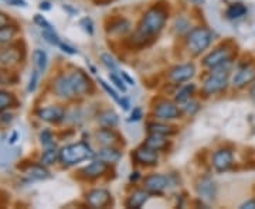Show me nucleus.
<instances>
[{
  "label": "nucleus",
  "instance_id": "nucleus-1",
  "mask_svg": "<svg viewBox=\"0 0 255 209\" xmlns=\"http://www.w3.org/2000/svg\"><path fill=\"white\" fill-rule=\"evenodd\" d=\"M167 17H169V13L166 7L160 4L152 6L150 9L146 10L145 14L142 16L137 30L149 37L157 36L163 30Z\"/></svg>",
  "mask_w": 255,
  "mask_h": 209
},
{
  "label": "nucleus",
  "instance_id": "nucleus-2",
  "mask_svg": "<svg viewBox=\"0 0 255 209\" xmlns=\"http://www.w3.org/2000/svg\"><path fill=\"white\" fill-rule=\"evenodd\" d=\"M94 155L95 153H92L90 144H87L85 141H80V143H74V144L63 147L60 150V161L65 167H70V165H75L81 161H85Z\"/></svg>",
  "mask_w": 255,
  "mask_h": 209
},
{
  "label": "nucleus",
  "instance_id": "nucleus-3",
  "mask_svg": "<svg viewBox=\"0 0 255 209\" xmlns=\"http://www.w3.org/2000/svg\"><path fill=\"white\" fill-rule=\"evenodd\" d=\"M213 41V33L206 27H196L190 30L186 37V47L193 55L201 54L206 51Z\"/></svg>",
  "mask_w": 255,
  "mask_h": 209
},
{
  "label": "nucleus",
  "instance_id": "nucleus-4",
  "mask_svg": "<svg viewBox=\"0 0 255 209\" xmlns=\"http://www.w3.org/2000/svg\"><path fill=\"white\" fill-rule=\"evenodd\" d=\"M228 83V70L223 67H219V68H214L211 70L210 75L204 79L203 82V88L201 91L206 96H210V95H216V93H220L223 92L226 88H227Z\"/></svg>",
  "mask_w": 255,
  "mask_h": 209
},
{
  "label": "nucleus",
  "instance_id": "nucleus-5",
  "mask_svg": "<svg viewBox=\"0 0 255 209\" xmlns=\"http://www.w3.org/2000/svg\"><path fill=\"white\" fill-rule=\"evenodd\" d=\"M233 48H230L228 46H221L217 47L216 50H213L211 53L204 57L203 60V65L209 70H214V68H219L223 65L228 64L233 58Z\"/></svg>",
  "mask_w": 255,
  "mask_h": 209
},
{
  "label": "nucleus",
  "instance_id": "nucleus-6",
  "mask_svg": "<svg viewBox=\"0 0 255 209\" xmlns=\"http://www.w3.org/2000/svg\"><path fill=\"white\" fill-rule=\"evenodd\" d=\"M68 78H70L71 86H73L74 98H81V96H85V95H90L94 91L92 81L88 78L87 73L82 72L80 70L71 71L68 73Z\"/></svg>",
  "mask_w": 255,
  "mask_h": 209
},
{
  "label": "nucleus",
  "instance_id": "nucleus-7",
  "mask_svg": "<svg viewBox=\"0 0 255 209\" xmlns=\"http://www.w3.org/2000/svg\"><path fill=\"white\" fill-rule=\"evenodd\" d=\"M24 58V50L20 51L17 44L0 46V65L1 67H14L21 63Z\"/></svg>",
  "mask_w": 255,
  "mask_h": 209
},
{
  "label": "nucleus",
  "instance_id": "nucleus-8",
  "mask_svg": "<svg viewBox=\"0 0 255 209\" xmlns=\"http://www.w3.org/2000/svg\"><path fill=\"white\" fill-rule=\"evenodd\" d=\"M153 116L160 122H169L182 116V110L177 108V105L170 100H160L153 109Z\"/></svg>",
  "mask_w": 255,
  "mask_h": 209
},
{
  "label": "nucleus",
  "instance_id": "nucleus-9",
  "mask_svg": "<svg viewBox=\"0 0 255 209\" xmlns=\"http://www.w3.org/2000/svg\"><path fill=\"white\" fill-rule=\"evenodd\" d=\"M196 73V67L193 63H186V64L176 65L169 71V81L173 83H183V82L190 81Z\"/></svg>",
  "mask_w": 255,
  "mask_h": 209
},
{
  "label": "nucleus",
  "instance_id": "nucleus-10",
  "mask_svg": "<svg viewBox=\"0 0 255 209\" xmlns=\"http://www.w3.org/2000/svg\"><path fill=\"white\" fill-rule=\"evenodd\" d=\"M85 201H87L88 207H91V208H107L112 202V195L108 190L95 188V190L87 192Z\"/></svg>",
  "mask_w": 255,
  "mask_h": 209
},
{
  "label": "nucleus",
  "instance_id": "nucleus-11",
  "mask_svg": "<svg viewBox=\"0 0 255 209\" xmlns=\"http://www.w3.org/2000/svg\"><path fill=\"white\" fill-rule=\"evenodd\" d=\"M255 81V65L246 64L240 67L231 78V85L234 88H244L246 85Z\"/></svg>",
  "mask_w": 255,
  "mask_h": 209
},
{
  "label": "nucleus",
  "instance_id": "nucleus-12",
  "mask_svg": "<svg viewBox=\"0 0 255 209\" xmlns=\"http://www.w3.org/2000/svg\"><path fill=\"white\" fill-rule=\"evenodd\" d=\"M132 158H133V161L136 164L146 165V167H152V165H156L157 161H159V154H157L156 150L143 144L133 151Z\"/></svg>",
  "mask_w": 255,
  "mask_h": 209
},
{
  "label": "nucleus",
  "instance_id": "nucleus-13",
  "mask_svg": "<svg viewBox=\"0 0 255 209\" xmlns=\"http://www.w3.org/2000/svg\"><path fill=\"white\" fill-rule=\"evenodd\" d=\"M146 191H149L150 194H162V192L170 185L169 177L163 175V174H150L147 175L143 181Z\"/></svg>",
  "mask_w": 255,
  "mask_h": 209
},
{
  "label": "nucleus",
  "instance_id": "nucleus-14",
  "mask_svg": "<svg viewBox=\"0 0 255 209\" xmlns=\"http://www.w3.org/2000/svg\"><path fill=\"white\" fill-rule=\"evenodd\" d=\"M53 91L61 99H74V92L68 73H61L53 81Z\"/></svg>",
  "mask_w": 255,
  "mask_h": 209
},
{
  "label": "nucleus",
  "instance_id": "nucleus-15",
  "mask_svg": "<svg viewBox=\"0 0 255 209\" xmlns=\"http://www.w3.org/2000/svg\"><path fill=\"white\" fill-rule=\"evenodd\" d=\"M233 161H234V155H233V151L228 148H220L213 154V167L219 173H224L230 170Z\"/></svg>",
  "mask_w": 255,
  "mask_h": 209
},
{
  "label": "nucleus",
  "instance_id": "nucleus-16",
  "mask_svg": "<svg viewBox=\"0 0 255 209\" xmlns=\"http://www.w3.org/2000/svg\"><path fill=\"white\" fill-rule=\"evenodd\" d=\"M197 194L203 201H207V202H211V201L216 200V195H217V185L216 182L213 181L209 177H203L197 182Z\"/></svg>",
  "mask_w": 255,
  "mask_h": 209
},
{
  "label": "nucleus",
  "instance_id": "nucleus-17",
  "mask_svg": "<svg viewBox=\"0 0 255 209\" xmlns=\"http://www.w3.org/2000/svg\"><path fill=\"white\" fill-rule=\"evenodd\" d=\"M108 167L110 164L104 163L102 160H94L92 163H90L87 167H84L81 171H80V175L82 178H87V180H95L98 177H102L104 174L108 171Z\"/></svg>",
  "mask_w": 255,
  "mask_h": 209
},
{
  "label": "nucleus",
  "instance_id": "nucleus-18",
  "mask_svg": "<svg viewBox=\"0 0 255 209\" xmlns=\"http://www.w3.org/2000/svg\"><path fill=\"white\" fill-rule=\"evenodd\" d=\"M37 116L48 123H60L65 118V110L61 106H47L38 110Z\"/></svg>",
  "mask_w": 255,
  "mask_h": 209
},
{
  "label": "nucleus",
  "instance_id": "nucleus-19",
  "mask_svg": "<svg viewBox=\"0 0 255 209\" xmlns=\"http://www.w3.org/2000/svg\"><path fill=\"white\" fill-rule=\"evenodd\" d=\"M18 168L23 171V173L27 175L28 178H31V180H46L50 177V173L46 170V165H43V164H30L28 163L27 165H24V167H21V165H18Z\"/></svg>",
  "mask_w": 255,
  "mask_h": 209
},
{
  "label": "nucleus",
  "instance_id": "nucleus-20",
  "mask_svg": "<svg viewBox=\"0 0 255 209\" xmlns=\"http://www.w3.org/2000/svg\"><path fill=\"white\" fill-rule=\"evenodd\" d=\"M95 157H97L98 160H102L104 163L115 164L121 160L122 153L119 151L118 148H115L114 145H105V147H102L101 150H98V151L95 153Z\"/></svg>",
  "mask_w": 255,
  "mask_h": 209
},
{
  "label": "nucleus",
  "instance_id": "nucleus-21",
  "mask_svg": "<svg viewBox=\"0 0 255 209\" xmlns=\"http://www.w3.org/2000/svg\"><path fill=\"white\" fill-rule=\"evenodd\" d=\"M95 137H97V141L102 147H105V145H115L117 143H119V135L112 128L100 129L95 133Z\"/></svg>",
  "mask_w": 255,
  "mask_h": 209
},
{
  "label": "nucleus",
  "instance_id": "nucleus-22",
  "mask_svg": "<svg viewBox=\"0 0 255 209\" xmlns=\"http://www.w3.org/2000/svg\"><path fill=\"white\" fill-rule=\"evenodd\" d=\"M130 27H132V24H130L129 20L124 17H119L111 20V23L108 24V27H107V31L110 34H114V36H125L127 33L130 31Z\"/></svg>",
  "mask_w": 255,
  "mask_h": 209
},
{
  "label": "nucleus",
  "instance_id": "nucleus-23",
  "mask_svg": "<svg viewBox=\"0 0 255 209\" xmlns=\"http://www.w3.org/2000/svg\"><path fill=\"white\" fill-rule=\"evenodd\" d=\"M143 144L153 148L156 151H163V150H166L169 147V140L166 139V136H162V135L149 133Z\"/></svg>",
  "mask_w": 255,
  "mask_h": 209
},
{
  "label": "nucleus",
  "instance_id": "nucleus-24",
  "mask_svg": "<svg viewBox=\"0 0 255 209\" xmlns=\"http://www.w3.org/2000/svg\"><path fill=\"white\" fill-rule=\"evenodd\" d=\"M98 123H100L101 128H115V126H118L119 123V116L114 112L112 109H107V110H102L98 113Z\"/></svg>",
  "mask_w": 255,
  "mask_h": 209
},
{
  "label": "nucleus",
  "instance_id": "nucleus-25",
  "mask_svg": "<svg viewBox=\"0 0 255 209\" xmlns=\"http://www.w3.org/2000/svg\"><path fill=\"white\" fill-rule=\"evenodd\" d=\"M149 194L150 192L146 191V190H136L135 192H132L127 201V207L135 209L142 208L146 204V201L149 200Z\"/></svg>",
  "mask_w": 255,
  "mask_h": 209
},
{
  "label": "nucleus",
  "instance_id": "nucleus-26",
  "mask_svg": "<svg viewBox=\"0 0 255 209\" xmlns=\"http://www.w3.org/2000/svg\"><path fill=\"white\" fill-rule=\"evenodd\" d=\"M147 133H155V135H162V136H173L177 133V130L173 126H169L166 123L160 122H152L147 123Z\"/></svg>",
  "mask_w": 255,
  "mask_h": 209
},
{
  "label": "nucleus",
  "instance_id": "nucleus-27",
  "mask_svg": "<svg viewBox=\"0 0 255 209\" xmlns=\"http://www.w3.org/2000/svg\"><path fill=\"white\" fill-rule=\"evenodd\" d=\"M20 81L17 72L10 70L9 67H1L0 68V85L9 86V85H16Z\"/></svg>",
  "mask_w": 255,
  "mask_h": 209
},
{
  "label": "nucleus",
  "instance_id": "nucleus-28",
  "mask_svg": "<svg viewBox=\"0 0 255 209\" xmlns=\"http://www.w3.org/2000/svg\"><path fill=\"white\" fill-rule=\"evenodd\" d=\"M47 63H48V57H47L46 51L43 50H34L33 51V64H34V68L40 73H43L46 71Z\"/></svg>",
  "mask_w": 255,
  "mask_h": 209
},
{
  "label": "nucleus",
  "instance_id": "nucleus-29",
  "mask_svg": "<svg viewBox=\"0 0 255 209\" xmlns=\"http://www.w3.org/2000/svg\"><path fill=\"white\" fill-rule=\"evenodd\" d=\"M57 160H60V151L55 148V145H51V147H46L44 153L40 158V163L43 165H53L54 163H57Z\"/></svg>",
  "mask_w": 255,
  "mask_h": 209
},
{
  "label": "nucleus",
  "instance_id": "nucleus-30",
  "mask_svg": "<svg viewBox=\"0 0 255 209\" xmlns=\"http://www.w3.org/2000/svg\"><path fill=\"white\" fill-rule=\"evenodd\" d=\"M17 34V27L16 26H4L0 28V46H6L13 41V38Z\"/></svg>",
  "mask_w": 255,
  "mask_h": 209
},
{
  "label": "nucleus",
  "instance_id": "nucleus-31",
  "mask_svg": "<svg viewBox=\"0 0 255 209\" xmlns=\"http://www.w3.org/2000/svg\"><path fill=\"white\" fill-rule=\"evenodd\" d=\"M194 91H196V85H194V83H189V85H186V86L180 88L179 92L176 93V96H174L176 103L183 105V103H186L187 100H190V96L193 95V92Z\"/></svg>",
  "mask_w": 255,
  "mask_h": 209
},
{
  "label": "nucleus",
  "instance_id": "nucleus-32",
  "mask_svg": "<svg viewBox=\"0 0 255 209\" xmlns=\"http://www.w3.org/2000/svg\"><path fill=\"white\" fill-rule=\"evenodd\" d=\"M17 99L13 93L7 91H0V112L9 109V108H16Z\"/></svg>",
  "mask_w": 255,
  "mask_h": 209
},
{
  "label": "nucleus",
  "instance_id": "nucleus-33",
  "mask_svg": "<svg viewBox=\"0 0 255 209\" xmlns=\"http://www.w3.org/2000/svg\"><path fill=\"white\" fill-rule=\"evenodd\" d=\"M247 7L243 4V3H233L228 6L227 11H226V16L231 20H236V18L243 17L246 16Z\"/></svg>",
  "mask_w": 255,
  "mask_h": 209
},
{
  "label": "nucleus",
  "instance_id": "nucleus-34",
  "mask_svg": "<svg viewBox=\"0 0 255 209\" xmlns=\"http://www.w3.org/2000/svg\"><path fill=\"white\" fill-rule=\"evenodd\" d=\"M41 34L44 37L47 43L53 44V46H58L60 44V37L57 36L54 28H47V30H41Z\"/></svg>",
  "mask_w": 255,
  "mask_h": 209
},
{
  "label": "nucleus",
  "instance_id": "nucleus-35",
  "mask_svg": "<svg viewBox=\"0 0 255 209\" xmlns=\"http://www.w3.org/2000/svg\"><path fill=\"white\" fill-rule=\"evenodd\" d=\"M101 61H102V64L105 65L107 68H110L112 71H115V70L118 68V64H117L115 58L111 54H107V53L101 54Z\"/></svg>",
  "mask_w": 255,
  "mask_h": 209
},
{
  "label": "nucleus",
  "instance_id": "nucleus-36",
  "mask_svg": "<svg viewBox=\"0 0 255 209\" xmlns=\"http://www.w3.org/2000/svg\"><path fill=\"white\" fill-rule=\"evenodd\" d=\"M40 141H41V144L44 145V147L55 145L54 139H53V133H51L50 130H43V132L40 133Z\"/></svg>",
  "mask_w": 255,
  "mask_h": 209
},
{
  "label": "nucleus",
  "instance_id": "nucleus-37",
  "mask_svg": "<svg viewBox=\"0 0 255 209\" xmlns=\"http://www.w3.org/2000/svg\"><path fill=\"white\" fill-rule=\"evenodd\" d=\"M183 105H184V106H183V112H184V113H186V115H194V113H196V112H197V110L200 109V105H199V103H197V102H189V100H187V102H186V103H183Z\"/></svg>",
  "mask_w": 255,
  "mask_h": 209
},
{
  "label": "nucleus",
  "instance_id": "nucleus-38",
  "mask_svg": "<svg viewBox=\"0 0 255 209\" xmlns=\"http://www.w3.org/2000/svg\"><path fill=\"white\" fill-rule=\"evenodd\" d=\"M110 78H111V81L114 82V83H115V86H117V88H119V89H121V91L122 92H125L127 91V86H125V82H124V78H122V76H121V73H119V75H117V73H111L110 75Z\"/></svg>",
  "mask_w": 255,
  "mask_h": 209
},
{
  "label": "nucleus",
  "instance_id": "nucleus-39",
  "mask_svg": "<svg viewBox=\"0 0 255 209\" xmlns=\"http://www.w3.org/2000/svg\"><path fill=\"white\" fill-rule=\"evenodd\" d=\"M80 26H81V27L84 28V31L88 33L90 36L94 34V23H92V20L90 17L82 18L81 21H80Z\"/></svg>",
  "mask_w": 255,
  "mask_h": 209
},
{
  "label": "nucleus",
  "instance_id": "nucleus-40",
  "mask_svg": "<svg viewBox=\"0 0 255 209\" xmlns=\"http://www.w3.org/2000/svg\"><path fill=\"white\" fill-rule=\"evenodd\" d=\"M98 82H100V83H101V86H102V88H104L105 91L110 93V96H112V99L115 100V102H118V103H119V102H121V98H119L118 93L114 91V89L111 88V86H110V85H108V83H107V82L104 81V79H98Z\"/></svg>",
  "mask_w": 255,
  "mask_h": 209
},
{
  "label": "nucleus",
  "instance_id": "nucleus-41",
  "mask_svg": "<svg viewBox=\"0 0 255 209\" xmlns=\"http://www.w3.org/2000/svg\"><path fill=\"white\" fill-rule=\"evenodd\" d=\"M34 23H36L37 26L41 28V30L53 28V26H51L46 18H44V16H41V14H36V16H34Z\"/></svg>",
  "mask_w": 255,
  "mask_h": 209
},
{
  "label": "nucleus",
  "instance_id": "nucleus-42",
  "mask_svg": "<svg viewBox=\"0 0 255 209\" xmlns=\"http://www.w3.org/2000/svg\"><path fill=\"white\" fill-rule=\"evenodd\" d=\"M38 75L40 72L38 71H33L31 73V76H30V81H28V86H27V91L28 92H34L37 88V83H38Z\"/></svg>",
  "mask_w": 255,
  "mask_h": 209
},
{
  "label": "nucleus",
  "instance_id": "nucleus-43",
  "mask_svg": "<svg viewBox=\"0 0 255 209\" xmlns=\"http://www.w3.org/2000/svg\"><path fill=\"white\" fill-rule=\"evenodd\" d=\"M58 47H60V48L63 50L64 53H67V54H70V55L78 54V50H77V48H74V47L68 46V44H64V43H61V41H60Z\"/></svg>",
  "mask_w": 255,
  "mask_h": 209
},
{
  "label": "nucleus",
  "instance_id": "nucleus-44",
  "mask_svg": "<svg viewBox=\"0 0 255 209\" xmlns=\"http://www.w3.org/2000/svg\"><path fill=\"white\" fill-rule=\"evenodd\" d=\"M140 119H142V109L140 108H135L133 112H132V115H130V118H129V122H137Z\"/></svg>",
  "mask_w": 255,
  "mask_h": 209
},
{
  "label": "nucleus",
  "instance_id": "nucleus-45",
  "mask_svg": "<svg viewBox=\"0 0 255 209\" xmlns=\"http://www.w3.org/2000/svg\"><path fill=\"white\" fill-rule=\"evenodd\" d=\"M10 24V17L6 14V13H3V11H0V28L4 27V26H9Z\"/></svg>",
  "mask_w": 255,
  "mask_h": 209
},
{
  "label": "nucleus",
  "instance_id": "nucleus-46",
  "mask_svg": "<svg viewBox=\"0 0 255 209\" xmlns=\"http://www.w3.org/2000/svg\"><path fill=\"white\" fill-rule=\"evenodd\" d=\"M11 118H13V116H11L10 113H1V115H0V122L6 125V123H10V122H11Z\"/></svg>",
  "mask_w": 255,
  "mask_h": 209
},
{
  "label": "nucleus",
  "instance_id": "nucleus-47",
  "mask_svg": "<svg viewBox=\"0 0 255 209\" xmlns=\"http://www.w3.org/2000/svg\"><path fill=\"white\" fill-rule=\"evenodd\" d=\"M241 208L243 209H255V200H250L247 201V202H244L243 205H241Z\"/></svg>",
  "mask_w": 255,
  "mask_h": 209
},
{
  "label": "nucleus",
  "instance_id": "nucleus-48",
  "mask_svg": "<svg viewBox=\"0 0 255 209\" xmlns=\"http://www.w3.org/2000/svg\"><path fill=\"white\" fill-rule=\"evenodd\" d=\"M13 6H21V7H26L27 6V1L26 0H9Z\"/></svg>",
  "mask_w": 255,
  "mask_h": 209
},
{
  "label": "nucleus",
  "instance_id": "nucleus-49",
  "mask_svg": "<svg viewBox=\"0 0 255 209\" xmlns=\"http://www.w3.org/2000/svg\"><path fill=\"white\" fill-rule=\"evenodd\" d=\"M121 76H122V78H124V79H125V81H127L129 85H135V81H133V79H132V78H130V76H129L127 72H121Z\"/></svg>",
  "mask_w": 255,
  "mask_h": 209
},
{
  "label": "nucleus",
  "instance_id": "nucleus-50",
  "mask_svg": "<svg viewBox=\"0 0 255 209\" xmlns=\"http://www.w3.org/2000/svg\"><path fill=\"white\" fill-rule=\"evenodd\" d=\"M139 178H140V174H139V171H133V173L130 174V177H129V181L136 182Z\"/></svg>",
  "mask_w": 255,
  "mask_h": 209
},
{
  "label": "nucleus",
  "instance_id": "nucleus-51",
  "mask_svg": "<svg viewBox=\"0 0 255 209\" xmlns=\"http://www.w3.org/2000/svg\"><path fill=\"white\" fill-rule=\"evenodd\" d=\"M119 103L124 106V110H128L129 109V106H130V105H129V100L125 99V98H121V102H119Z\"/></svg>",
  "mask_w": 255,
  "mask_h": 209
},
{
  "label": "nucleus",
  "instance_id": "nucleus-52",
  "mask_svg": "<svg viewBox=\"0 0 255 209\" xmlns=\"http://www.w3.org/2000/svg\"><path fill=\"white\" fill-rule=\"evenodd\" d=\"M40 9H41V10H50V9H51V6H50V3H48V1H41V3H40Z\"/></svg>",
  "mask_w": 255,
  "mask_h": 209
},
{
  "label": "nucleus",
  "instance_id": "nucleus-53",
  "mask_svg": "<svg viewBox=\"0 0 255 209\" xmlns=\"http://www.w3.org/2000/svg\"><path fill=\"white\" fill-rule=\"evenodd\" d=\"M250 95H251V98L255 100V83L253 85V88H251V91H250Z\"/></svg>",
  "mask_w": 255,
  "mask_h": 209
},
{
  "label": "nucleus",
  "instance_id": "nucleus-54",
  "mask_svg": "<svg viewBox=\"0 0 255 209\" xmlns=\"http://www.w3.org/2000/svg\"><path fill=\"white\" fill-rule=\"evenodd\" d=\"M16 139H17V133L14 132V133H13V136H11V139H10V143H14V141H16Z\"/></svg>",
  "mask_w": 255,
  "mask_h": 209
}]
</instances>
